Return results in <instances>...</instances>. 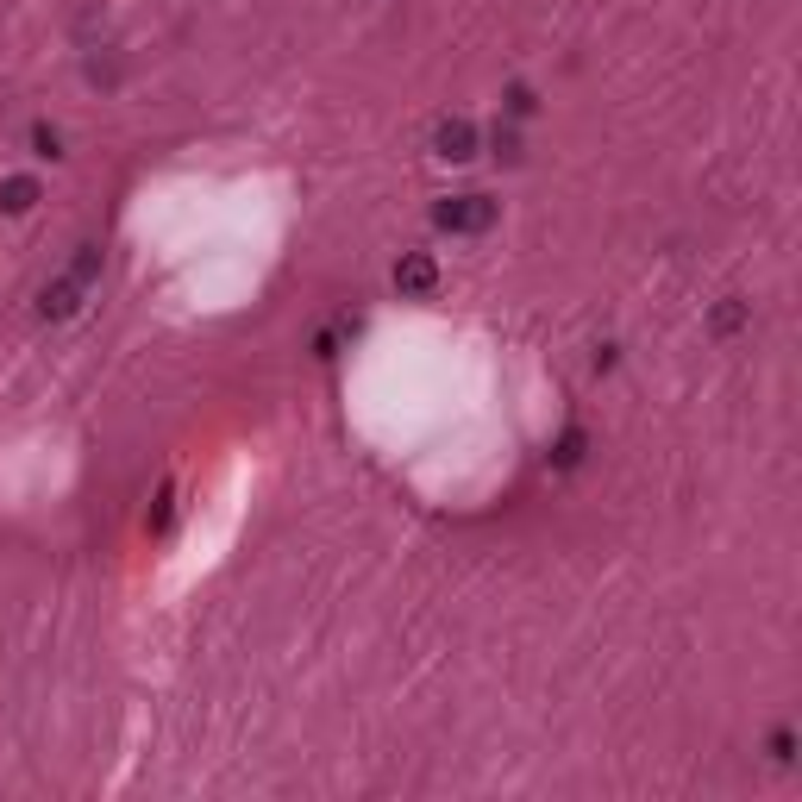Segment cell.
<instances>
[{
    "mask_svg": "<svg viewBox=\"0 0 802 802\" xmlns=\"http://www.w3.org/2000/svg\"><path fill=\"white\" fill-rule=\"evenodd\" d=\"M32 201H38V176H7L0 182V207H7V214H32Z\"/></svg>",
    "mask_w": 802,
    "mask_h": 802,
    "instance_id": "4",
    "label": "cell"
},
{
    "mask_svg": "<svg viewBox=\"0 0 802 802\" xmlns=\"http://www.w3.org/2000/svg\"><path fill=\"white\" fill-rule=\"evenodd\" d=\"M433 151H439L445 163H470V157H477V126H470V120H445V126L433 132Z\"/></svg>",
    "mask_w": 802,
    "mask_h": 802,
    "instance_id": "2",
    "label": "cell"
},
{
    "mask_svg": "<svg viewBox=\"0 0 802 802\" xmlns=\"http://www.w3.org/2000/svg\"><path fill=\"white\" fill-rule=\"evenodd\" d=\"M583 445H589V439H583V427H571V433H564V439L552 445V464H558V470H577V464H583Z\"/></svg>",
    "mask_w": 802,
    "mask_h": 802,
    "instance_id": "6",
    "label": "cell"
},
{
    "mask_svg": "<svg viewBox=\"0 0 802 802\" xmlns=\"http://www.w3.org/2000/svg\"><path fill=\"white\" fill-rule=\"evenodd\" d=\"M32 157H51V163H57V157H63V138H57L51 126H32Z\"/></svg>",
    "mask_w": 802,
    "mask_h": 802,
    "instance_id": "7",
    "label": "cell"
},
{
    "mask_svg": "<svg viewBox=\"0 0 802 802\" xmlns=\"http://www.w3.org/2000/svg\"><path fill=\"white\" fill-rule=\"evenodd\" d=\"M489 220H495V201H483V195H452L433 207V226H445V232H483Z\"/></svg>",
    "mask_w": 802,
    "mask_h": 802,
    "instance_id": "1",
    "label": "cell"
},
{
    "mask_svg": "<svg viewBox=\"0 0 802 802\" xmlns=\"http://www.w3.org/2000/svg\"><path fill=\"white\" fill-rule=\"evenodd\" d=\"M395 282H401V289H414V295H427L433 289V282H439V270H433V257H401V264H395Z\"/></svg>",
    "mask_w": 802,
    "mask_h": 802,
    "instance_id": "3",
    "label": "cell"
},
{
    "mask_svg": "<svg viewBox=\"0 0 802 802\" xmlns=\"http://www.w3.org/2000/svg\"><path fill=\"white\" fill-rule=\"evenodd\" d=\"M76 295H82V282H51V289L38 295V308L63 320V314H76Z\"/></svg>",
    "mask_w": 802,
    "mask_h": 802,
    "instance_id": "5",
    "label": "cell"
},
{
    "mask_svg": "<svg viewBox=\"0 0 802 802\" xmlns=\"http://www.w3.org/2000/svg\"><path fill=\"white\" fill-rule=\"evenodd\" d=\"M533 107H539V101H533V88H508V113H514V120H527Z\"/></svg>",
    "mask_w": 802,
    "mask_h": 802,
    "instance_id": "9",
    "label": "cell"
},
{
    "mask_svg": "<svg viewBox=\"0 0 802 802\" xmlns=\"http://www.w3.org/2000/svg\"><path fill=\"white\" fill-rule=\"evenodd\" d=\"M489 145H495V157H502V163H521V138H514V132L495 126V132H489Z\"/></svg>",
    "mask_w": 802,
    "mask_h": 802,
    "instance_id": "8",
    "label": "cell"
}]
</instances>
